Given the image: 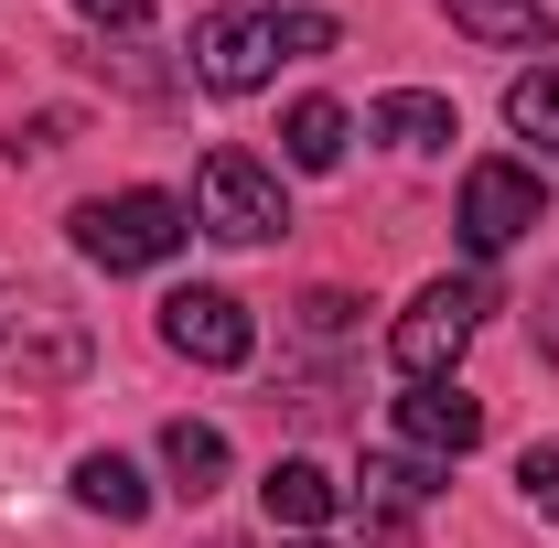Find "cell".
<instances>
[{
    "instance_id": "cell-15",
    "label": "cell",
    "mask_w": 559,
    "mask_h": 548,
    "mask_svg": "<svg viewBox=\"0 0 559 548\" xmlns=\"http://www.w3.org/2000/svg\"><path fill=\"white\" fill-rule=\"evenodd\" d=\"M75 505H97L108 527H140V516H151V484H140L119 452H86V463H75Z\"/></svg>"
},
{
    "instance_id": "cell-2",
    "label": "cell",
    "mask_w": 559,
    "mask_h": 548,
    "mask_svg": "<svg viewBox=\"0 0 559 548\" xmlns=\"http://www.w3.org/2000/svg\"><path fill=\"white\" fill-rule=\"evenodd\" d=\"M485 312H495V290H485V279H430L409 312L388 323V366H399L409 388L452 377V366H463V344L485 334Z\"/></svg>"
},
{
    "instance_id": "cell-12",
    "label": "cell",
    "mask_w": 559,
    "mask_h": 548,
    "mask_svg": "<svg viewBox=\"0 0 559 548\" xmlns=\"http://www.w3.org/2000/svg\"><path fill=\"white\" fill-rule=\"evenodd\" d=\"M162 474H173V495H194V505H205L215 484L237 474V452H226V430H215V419H173V430H162Z\"/></svg>"
},
{
    "instance_id": "cell-11",
    "label": "cell",
    "mask_w": 559,
    "mask_h": 548,
    "mask_svg": "<svg viewBox=\"0 0 559 548\" xmlns=\"http://www.w3.org/2000/svg\"><path fill=\"white\" fill-rule=\"evenodd\" d=\"M441 11H452V33H474V44L559 55V11H549V0H441Z\"/></svg>"
},
{
    "instance_id": "cell-19",
    "label": "cell",
    "mask_w": 559,
    "mask_h": 548,
    "mask_svg": "<svg viewBox=\"0 0 559 548\" xmlns=\"http://www.w3.org/2000/svg\"><path fill=\"white\" fill-rule=\"evenodd\" d=\"M516 484H527V505H538V516L559 527V452H549V441H538V452L516 463Z\"/></svg>"
},
{
    "instance_id": "cell-7",
    "label": "cell",
    "mask_w": 559,
    "mask_h": 548,
    "mask_svg": "<svg viewBox=\"0 0 559 548\" xmlns=\"http://www.w3.org/2000/svg\"><path fill=\"white\" fill-rule=\"evenodd\" d=\"M452 484V463H430V452H366V474L345 484L355 505H366V538L377 548H409V516Z\"/></svg>"
},
{
    "instance_id": "cell-3",
    "label": "cell",
    "mask_w": 559,
    "mask_h": 548,
    "mask_svg": "<svg viewBox=\"0 0 559 548\" xmlns=\"http://www.w3.org/2000/svg\"><path fill=\"white\" fill-rule=\"evenodd\" d=\"M97 366V334L75 323L55 290H11L0 301V377H22V388H75Z\"/></svg>"
},
{
    "instance_id": "cell-21",
    "label": "cell",
    "mask_w": 559,
    "mask_h": 548,
    "mask_svg": "<svg viewBox=\"0 0 559 548\" xmlns=\"http://www.w3.org/2000/svg\"><path fill=\"white\" fill-rule=\"evenodd\" d=\"M538 355L559 366V279H538Z\"/></svg>"
},
{
    "instance_id": "cell-6",
    "label": "cell",
    "mask_w": 559,
    "mask_h": 548,
    "mask_svg": "<svg viewBox=\"0 0 559 548\" xmlns=\"http://www.w3.org/2000/svg\"><path fill=\"white\" fill-rule=\"evenodd\" d=\"M162 344L226 377V366H248V355H259V323H248V301H237V290L194 279V290H173V301H162Z\"/></svg>"
},
{
    "instance_id": "cell-8",
    "label": "cell",
    "mask_w": 559,
    "mask_h": 548,
    "mask_svg": "<svg viewBox=\"0 0 559 548\" xmlns=\"http://www.w3.org/2000/svg\"><path fill=\"white\" fill-rule=\"evenodd\" d=\"M270 65H280L270 11H205V22H194V86L248 97V86H270Z\"/></svg>"
},
{
    "instance_id": "cell-14",
    "label": "cell",
    "mask_w": 559,
    "mask_h": 548,
    "mask_svg": "<svg viewBox=\"0 0 559 548\" xmlns=\"http://www.w3.org/2000/svg\"><path fill=\"white\" fill-rule=\"evenodd\" d=\"M345 108H334V97H301V108H290V119H280V151H290V172H334V162H345Z\"/></svg>"
},
{
    "instance_id": "cell-10",
    "label": "cell",
    "mask_w": 559,
    "mask_h": 548,
    "mask_svg": "<svg viewBox=\"0 0 559 548\" xmlns=\"http://www.w3.org/2000/svg\"><path fill=\"white\" fill-rule=\"evenodd\" d=\"M399 430H409V452H430V463H463L474 441H485V398H463V388H409L399 398Z\"/></svg>"
},
{
    "instance_id": "cell-5",
    "label": "cell",
    "mask_w": 559,
    "mask_h": 548,
    "mask_svg": "<svg viewBox=\"0 0 559 548\" xmlns=\"http://www.w3.org/2000/svg\"><path fill=\"white\" fill-rule=\"evenodd\" d=\"M452 226H463V248H474V259H506L527 226H549V183H538L527 162H474V172H463V215H452Z\"/></svg>"
},
{
    "instance_id": "cell-18",
    "label": "cell",
    "mask_w": 559,
    "mask_h": 548,
    "mask_svg": "<svg viewBox=\"0 0 559 548\" xmlns=\"http://www.w3.org/2000/svg\"><path fill=\"white\" fill-rule=\"evenodd\" d=\"M270 33H280V55H334V44H345L334 11H270Z\"/></svg>"
},
{
    "instance_id": "cell-23",
    "label": "cell",
    "mask_w": 559,
    "mask_h": 548,
    "mask_svg": "<svg viewBox=\"0 0 559 548\" xmlns=\"http://www.w3.org/2000/svg\"><path fill=\"white\" fill-rule=\"evenodd\" d=\"M215 548H248V538H215Z\"/></svg>"
},
{
    "instance_id": "cell-13",
    "label": "cell",
    "mask_w": 559,
    "mask_h": 548,
    "mask_svg": "<svg viewBox=\"0 0 559 548\" xmlns=\"http://www.w3.org/2000/svg\"><path fill=\"white\" fill-rule=\"evenodd\" d=\"M366 130L399 140V151H452V140H463V119H452V97H430V86H399V97H377V108H366Z\"/></svg>"
},
{
    "instance_id": "cell-4",
    "label": "cell",
    "mask_w": 559,
    "mask_h": 548,
    "mask_svg": "<svg viewBox=\"0 0 559 548\" xmlns=\"http://www.w3.org/2000/svg\"><path fill=\"white\" fill-rule=\"evenodd\" d=\"M194 226L226 237V248H270V237H290V194H280L270 162H248V151H205V172H194Z\"/></svg>"
},
{
    "instance_id": "cell-20",
    "label": "cell",
    "mask_w": 559,
    "mask_h": 548,
    "mask_svg": "<svg viewBox=\"0 0 559 548\" xmlns=\"http://www.w3.org/2000/svg\"><path fill=\"white\" fill-rule=\"evenodd\" d=\"M75 11H86L97 33H140V22H151V0H75Z\"/></svg>"
},
{
    "instance_id": "cell-22",
    "label": "cell",
    "mask_w": 559,
    "mask_h": 548,
    "mask_svg": "<svg viewBox=\"0 0 559 548\" xmlns=\"http://www.w3.org/2000/svg\"><path fill=\"white\" fill-rule=\"evenodd\" d=\"M301 548H334V538H301Z\"/></svg>"
},
{
    "instance_id": "cell-16",
    "label": "cell",
    "mask_w": 559,
    "mask_h": 548,
    "mask_svg": "<svg viewBox=\"0 0 559 548\" xmlns=\"http://www.w3.org/2000/svg\"><path fill=\"white\" fill-rule=\"evenodd\" d=\"M506 119H516V140H538L559 162V65H527L516 86H506Z\"/></svg>"
},
{
    "instance_id": "cell-1",
    "label": "cell",
    "mask_w": 559,
    "mask_h": 548,
    "mask_svg": "<svg viewBox=\"0 0 559 548\" xmlns=\"http://www.w3.org/2000/svg\"><path fill=\"white\" fill-rule=\"evenodd\" d=\"M75 248L97 259V270L119 279V270H162L183 237H194V215L173 205V194H151V183H130V194H97V205H75Z\"/></svg>"
},
{
    "instance_id": "cell-9",
    "label": "cell",
    "mask_w": 559,
    "mask_h": 548,
    "mask_svg": "<svg viewBox=\"0 0 559 548\" xmlns=\"http://www.w3.org/2000/svg\"><path fill=\"white\" fill-rule=\"evenodd\" d=\"M259 505H270V527H290V538H323L345 516V484L323 474L312 452H280L270 474H259Z\"/></svg>"
},
{
    "instance_id": "cell-17",
    "label": "cell",
    "mask_w": 559,
    "mask_h": 548,
    "mask_svg": "<svg viewBox=\"0 0 559 548\" xmlns=\"http://www.w3.org/2000/svg\"><path fill=\"white\" fill-rule=\"evenodd\" d=\"M355 323H366V301H355V290H301V334H312V344H345Z\"/></svg>"
}]
</instances>
